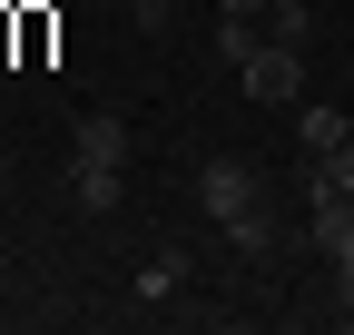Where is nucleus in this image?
<instances>
[{
	"instance_id": "obj_1",
	"label": "nucleus",
	"mask_w": 354,
	"mask_h": 335,
	"mask_svg": "<svg viewBox=\"0 0 354 335\" xmlns=\"http://www.w3.org/2000/svg\"><path fill=\"white\" fill-rule=\"evenodd\" d=\"M256 197H266V178H256L246 158H207V168H197V207H207L216 227H227V217H246Z\"/></svg>"
},
{
	"instance_id": "obj_2",
	"label": "nucleus",
	"mask_w": 354,
	"mask_h": 335,
	"mask_svg": "<svg viewBox=\"0 0 354 335\" xmlns=\"http://www.w3.org/2000/svg\"><path fill=\"white\" fill-rule=\"evenodd\" d=\"M236 79H246V99H256V109H286V99H295V79H305V50H286V39H256V60H246Z\"/></svg>"
},
{
	"instance_id": "obj_3",
	"label": "nucleus",
	"mask_w": 354,
	"mask_h": 335,
	"mask_svg": "<svg viewBox=\"0 0 354 335\" xmlns=\"http://www.w3.org/2000/svg\"><path fill=\"white\" fill-rule=\"evenodd\" d=\"M305 246L335 266V257H354V197L344 188H305Z\"/></svg>"
},
{
	"instance_id": "obj_4",
	"label": "nucleus",
	"mask_w": 354,
	"mask_h": 335,
	"mask_svg": "<svg viewBox=\"0 0 354 335\" xmlns=\"http://www.w3.org/2000/svg\"><path fill=\"white\" fill-rule=\"evenodd\" d=\"M69 158H99V168H128V118L118 109H88L69 129Z\"/></svg>"
},
{
	"instance_id": "obj_5",
	"label": "nucleus",
	"mask_w": 354,
	"mask_h": 335,
	"mask_svg": "<svg viewBox=\"0 0 354 335\" xmlns=\"http://www.w3.org/2000/svg\"><path fill=\"white\" fill-rule=\"evenodd\" d=\"M69 197L88 207V217H118V197H128V168H99V158H69Z\"/></svg>"
},
{
	"instance_id": "obj_6",
	"label": "nucleus",
	"mask_w": 354,
	"mask_h": 335,
	"mask_svg": "<svg viewBox=\"0 0 354 335\" xmlns=\"http://www.w3.org/2000/svg\"><path fill=\"white\" fill-rule=\"evenodd\" d=\"M227 246H236V257H276V246H286V217H276V207H246V217H227Z\"/></svg>"
},
{
	"instance_id": "obj_7",
	"label": "nucleus",
	"mask_w": 354,
	"mask_h": 335,
	"mask_svg": "<svg viewBox=\"0 0 354 335\" xmlns=\"http://www.w3.org/2000/svg\"><path fill=\"white\" fill-rule=\"evenodd\" d=\"M256 39H266V30H256V10H216V60H227V69H246V60H256Z\"/></svg>"
},
{
	"instance_id": "obj_8",
	"label": "nucleus",
	"mask_w": 354,
	"mask_h": 335,
	"mask_svg": "<svg viewBox=\"0 0 354 335\" xmlns=\"http://www.w3.org/2000/svg\"><path fill=\"white\" fill-rule=\"evenodd\" d=\"M295 138L315 148V158H325V148H344V109H305V118H295Z\"/></svg>"
},
{
	"instance_id": "obj_9",
	"label": "nucleus",
	"mask_w": 354,
	"mask_h": 335,
	"mask_svg": "<svg viewBox=\"0 0 354 335\" xmlns=\"http://www.w3.org/2000/svg\"><path fill=\"white\" fill-rule=\"evenodd\" d=\"M305 188H344V197H354V138H344V148H325L315 168H305Z\"/></svg>"
},
{
	"instance_id": "obj_10",
	"label": "nucleus",
	"mask_w": 354,
	"mask_h": 335,
	"mask_svg": "<svg viewBox=\"0 0 354 335\" xmlns=\"http://www.w3.org/2000/svg\"><path fill=\"white\" fill-rule=\"evenodd\" d=\"M177 276H187V257H148V266H138V296H167Z\"/></svg>"
},
{
	"instance_id": "obj_11",
	"label": "nucleus",
	"mask_w": 354,
	"mask_h": 335,
	"mask_svg": "<svg viewBox=\"0 0 354 335\" xmlns=\"http://www.w3.org/2000/svg\"><path fill=\"white\" fill-rule=\"evenodd\" d=\"M128 10H138V30H167V10H177V0H128Z\"/></svg>"
},
{
	"instance_id": "obj_12",
	"label": "nucleus",
	"mask_w": 354,
	"mask_h": 335,
	"mask_svg": "<svg viewBox=\"0 0 354 335\" xmlns=\"http://www.w3.org/2000/svg\"><path fill=\"white\" fill-rule=\"evenodd\" d=\"M335 306L354 316V257H335Z\"/></svg>"
},
{
	"instance_id": "obj_13",
	"label": "nucleus",
	"mask_w": 354,
	"mask_h": 335,
	"mask_svg": "<svg viewBox=\"0 0 354 335\" xmlns=\"http://www.w3.org/2000/svg\"><path fill=\"white\" fill-rule=\"evenodd\" d=\"M344 138H354V109H344Z\"/></svg>"
},
{
	"instance_id": "obj_14",
	"label": "nucleus",
	"mask_w": 354,
	"mask_h": 335,
	"mask_svg": "<svg viewBox=\"0 0 354 335\" xmlns=\"http://www.w3.org/2000/svg\"><path fill=\"white\" fill-rule=\"evenodd\" d=\"M118 10H128V0H118Z\"/></svg>"
}]
</instances>
